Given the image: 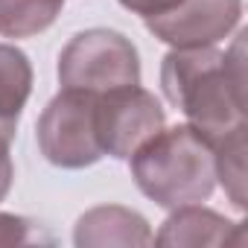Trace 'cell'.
<instances>
[{"mask_svg": "<svg viewBox=\"0 0 248 248\" xmlns=\"http://www.w3.org/2000/svg\"><path fill=\"white\" fill-rule=\"evenodd\" d=\"M64 0H0V35L30 38L56 24Z\"/></svg>", "mask_w": 248, "mask_h": 248, "instance_id": "9c48e42d", "label": "cell"}, {"mask_svg": "<svg viewBox=\"0 0 248 248\" xmlns=\"http://www.w3.org/2000/svg\"><path fill=\"white\" fill-rule=\"evenodd\" d=\"M239 12L242 0H181L172 12L146 18V27L175 50L213 47L236 27Z\"/></svg>", "mask_w": 248, "mask_h": 248, "instance_id": "8992f818", "label": "cell"}, {"mask_svg": "<svg viewBox=\"0 0 248 248\" xmlns=\"http://www.w3.org/2000/svg\"><path fill=\"white\" fill-rule=\"evenodd\" d=\"M32 91V67L27 56L12 47L0 44V135L15 140L18 117Z\"/></svg>", "mask_w": 248, "mask_h": 248, "instance_id": "52a82bcc", "label": "cell"}, {"mask_svg": "<svg viewBox=\"0 0 248 248\" xmlns=\"http://www.w3.org/2000/svg\"><path fill=\"white\" fill-rule=\"evenodd\" d=\"M216 178H222L225 190L231 193V202L236 207H245V132L231 135L216 146L213 155Z\"/></svg>", "mask_w": 248, "mask_h": 248, "instance_id": "30bf717a", "label": "cell"}, {"mask_svg": "<svg viewBox=\"0 0 248 248\" xmlns=\"http://www.w3.org/2000/svg\"><path fill=\"white\" fill-rule=\"evenodd\" d=\"M161 129L164 108L140 85L96 93V138L102 155L132 158V152Z\"/></svg>", "mask_w": 248, "mask_h": 248, "instance_id": "5b68a950", "label": "cell"}, {"mask_svg": "<svg viewBox=\"0 0 248 248\" xmlns=\"http://www.w3.org/2000/svg\"><path fill=\"white\" fill-rule=\"evenodd\" d=\"M30 231H32V222H27L21 216L0 213V245H24V242H32L35 236Z\"/></svg>", "mask_w": 248, "mask_h": 248, "instance_id": "8fae6325", "label": "cell"}, {"mask_svg": "<svg viewBox=\"0 0 248 248\" xmlns=\"http://www.w3.org/2000/svg\"><path fill=\"white\" fill-rule=\"evenodd\" d=\"M178 213H172L164 222V231L158 233L161 245H210V242H228V228L233 222L222 219L213 210H202L196 204H184L175 207Z\"/></svg>", "mask_w": 248, "mask_h": 248, "instance_id": "ba28073f", "label": "cell"}, {"mask_svg": "<svg viewBox=\"0 0 248 248\" xmlns=\"http://www.w3.org/2000/svg\"><path fill=\"white\" fill-rule=\"evenodd\" d=\"M126 9H132L135 15H143V18H158V15H167L172 12L181 0H120Z\"/></svg>", "mask_w": 248, "mask_h": 248, "instance_id": "7c38bea8", "label": "cell"}, {"mask_svg": "<svg viewBox=\"0 0 248 248\" xmlns=\"http://www.w3.org/2000/svg\"><path fill=\"white\" fill-rule=\"evenodd\" d=\"M9 138L0 135V202L6 199L9 187H12V178H15V167H12V158H9Z\"/></svg>", "mask_w": 248, "mask_h": 248, "instance_id": "4fadbf2b", "label": "cell"}, {"mask_svg": "<svg viewBox=\"0 0 248 248\" xmlns=\"http://www.w3.org/2000/svg\"><path fill=\"white\" fill-rule=\"evenodd\" d=\"M62 91L108 93L140 85V62L135 44L114 30H88L70 38L59 56Z\"/></svg>", "mask_w": 248, "mask_h": 248, "instance_id": "3957f363", "label": "cell"}, {"mask_svg": "<svg viewBox=\"0 0 248 248\" xmlns=\"http://www.w3.org/2000/svg\"><path fill=\"white\" fill-rule=\"evenodd\" d=\"M242 79V35L225 53L213 47L172 50L161 67L167 99L184 111L187 126L213 149L231 135L245 132Z\"/></svg>", "mask_w": 248, "mask_h": 248, "instance_id": "6da1fadb", "label": "cell"}, {"mask_svg": "<svg viewBox=\"0 0 248 248\" xmlns=\"http://www.w3.org/2000/svg\"><path fill=\"white\" fill-rule=\"evenodd\" d=\"M44 158L64 170H82L102 158L96 138V93L62 91L38 120Z\"/></svg>", "mask_w": 248, "mask_h": 248, "instance_id": "277c9868", "label": "cell"}, {"mask_svg": "<svg viewBox=\"0 0 248 248\" xmlns=\"http://www.w3.org/2000/svg\"><path fill=\"white\" fill-rule=\"evenodd\" d=\"M216 149L190 126L161 129L132 152L138 187L161 207H184L210 199Z\"/></svg>", "mask_w": 248, "mask_h": 248, "instance_id": "7a4b0ae2", "label": "cell"}]
</instances>
